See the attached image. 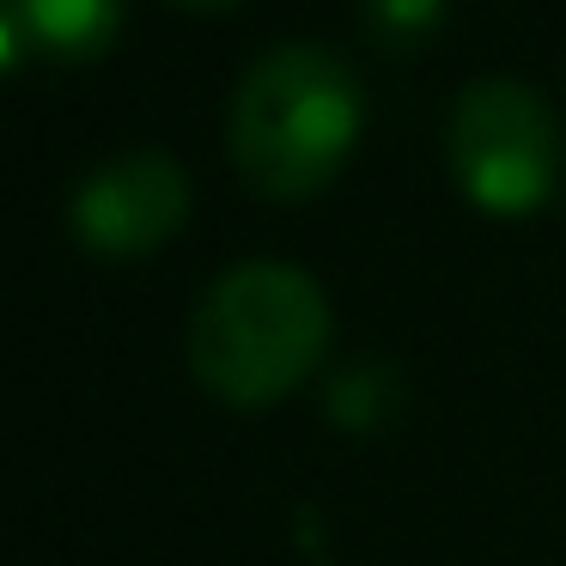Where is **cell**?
<instances>
[{
    "label": "cell",
    "instance_id": "obj_7",
    "mask_svg": "<svg viewBox=\"0 0 566 566\" xmlns=\"http://www.w3.org/2000/svg\"><path fill=\"white\" fill-rule=\"evenodd\" d=\"M177 7H196V13H226V7H244V0H177Z\"/></svg>",
    "mask_w": 566,
    "mask_h": 566
},
{
    "label": "cell",
    "instance_id": "obj_5",
    "mask_svg": "<svg viewBox=\"0 0 566 566\" xmlns=\"http://www.w3.org/2000/svg\"><path fill=\"white\" fill-rule=\"evenodd\" d=\"M19 38L55 62H92L116 43L123 0H13Z\"/></svg>",
    "mask_w": 566,
    "mask_h": 566
},
{
    "label": "cell",
    "instance_id": "obj_4",
    "mask_svg": "<svg viewBox=\"0 0 566 566\" xmlns=\"http://www.w3.org/2000/svg\"><path fill=\"white\" fill-rule=\"evenodd\" d=\"M189 220V177L165 153H128L111 159L80 184L74 232L98 256H147Z\"/></svg>",
    "mask_w": 566,
    "mask_h": 566
},
{
    "label": "cell",
    "instance_id": "obj_6",
    "mask_svg": "<svg viewBox=\"0 0 566 566\" xmlns=\"http://www.w3.org/2000/svg\"><path fill=\"white\" fill-rule=\"evenodd\" d=\"M444 0H371V25L390 31V38H420V31L439 19Z\"/></svg>",
    "mask_w": 566,
    "mask_h": 566
},
{
    "label": "cell",
    "instance_id": "obj_3",
    "mask_svg": "<svg viewBox=\"0 0 566 566\" xmlns=\"http://www.w3.org/2000/svg\"><path fill=\"white\" fill-rule=\"evenodd\" d=\"M451 165L475 208H542L560 171V135H554L548 104L517 80H475L451 111Z\"/></svg>",
    "mask_w": 566,
    "mask_h": 566
},
{
    "label": "cell",
    "instance_id": "obj_1",
    "mask_svg": "<svg viewBox=\"0 0 566 566\" xmlns=\"http://www.w3.org/2000/svg\"><path fill=\"white\" fill-rule=\"evenodd\" d=\"M329 347V298L293 262H244L189 323V366L220 402H281Z\"/></svg>",
    "mask_w": 566,
    "mask_h": 566
},
{
    "label": "cell",
    "instance_id": "obj_2",
    "mask_svg": "<svg viewBox=\"0 0 566 566\" xmlns=\"http://www.w3.org/2000/svg\"><path fill=\"white\" fill-rule=\"evenodd\" d=\"M359 140V86L342 55L286 43L244 74L232 104V159L262 196H311Z\"/></svg>",
    "mask_w": 566,
    "mask_h": 566
}]
</instances>
